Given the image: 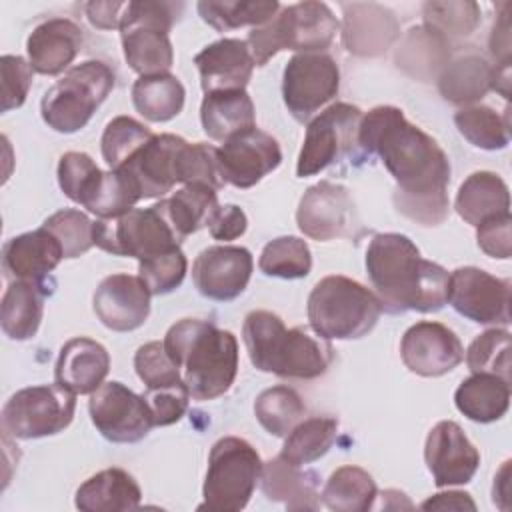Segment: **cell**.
Here are the masks:
<instances>
[{
	"mask_svg": "<svg viewBox=\"0 0 512 512\" xmlns=\"http://www.w3.org/2000/svg\"><path fill=\"white\" fill-rule=\"evenodd\" d=\"M358 146L368 156H378L394 178V206L400 214L422 226H438L448 218V156L400 108L376 106L364 114Z\"/></svg>",
	"mask_w": 512,
	"mask_h": 512,
	"instance_id": "6da1fadb",
	"label": "cell"
},
{
	"mask_svg": "<svg viewBox=\"0 0 512 512\" xmlns=\"http://www.w3.org/2000/svg\"><path fill=\"white\" fill-rule=\"evenodd\" d=\"M366 270L382 310L390 314L438 312L446 304L450 274L424 260L404 234H376L366 250Z\"/></svg>",
	"mask_w": 512,
	"mask_h": 512,
	"instance_id": "7a4b0ae2",
	"label": "cell"
},
{
	"mask_svg": "<svg viewBox=\"0 0 512 512\" xmlns=\"http://www.w3.org/2000/svg\"><path fill=\"white\" fill-rule=\"evenodd\" d=\"M164 348L180 368L194 400H214L230 390L238 372V342L212 322L184 318L170 326Z\"/></svg>",
	"mask_w": 512,
	"mask_h": 512,
	"instance_id": "3957f363",
	"label": "cell"
},
{
	"mask_svg": "<svg viewBox=\"0 0 512 512\" xmlns=\"http://www.w3.org/2000/svg\"><path fill=\"white\" fill-rule=\"evenodd\" d=\"M242 338L254 368L280 378H318L334 358L326 338L306 328H286L280 316L268 310H254L246 316Z\"/></svg>",
	"mask_w": 512,
	"mask_h": 512,
	"instance_id": "277c9868",
	"label": "cell"
},
{
	"mask_svg": "<svg viewBox=\"0 0 512 512\" xmlns=\"http://www.w3.org/2000/svg\"><path fill=\"white\" fill-rule=\"evenodd\" d=\"M382 314L378 296L360 282L332 274L316 282L308 296L312 330L326 340L362 338Z\"/></svg>",
	"mask_w": 512,
	"mask_h": 512,
	"instance_id": "5b68a950",
	"label": "cell"
},
{
	"mask_svg": "<svg viewBox=\"0 0 512 512\" xmlns=\"http://www.w3.org/2000/svg\"><path fill=\"white\" fill-rule=\"evenodd\" d=\"M340 24L324 2H298L280 10L270 22L252 28L248 46L256 66H264L280 50L322 52L326 50Z\"/></svg>",
	"mask_w": 512,
	"mask_h": 512,
	"instance_id": "8992f818",
	"label": "cell"
},
{
	"mask_svg": "<svg viewBox=\"0 0 512 512\" xmlns=\"http://www.w3.org/2000/svg\"><path fill=\"white\" fill-rule=\"evenodd\" d=\"M182 10L176 2L132 0L126 2L120 36L128 66L140 76L164 74L174 62L168 32Z\"/></svg>",
	"mask_w": 512,
	"mask_h": 512,
	"instance_id": "52a82bcc",
	"label": "cell"
},
{
	"mask_svg": "<svg viewBox=\"0 0 512 512\" xmlns=\"http://www.w3.org/2000/svg\"><path fill=\"white\" fill-rule=\"evenodd\" d=\"M114 72L100 60L72 66L42 98V120L60 134L84 128L114 88Z\"/></svg>",
	"mask_w": 512,
	"mask_h": 512,
	"instance_id": "ba28073f",
	"label": "cell"
},
{
	"mask_svg": "<svg viewBox=\"0 0 512 512\" xmlns=\"http://www.w3.org/2000/svg\"><path fill=\"white\" fill-rule=\"evenodd\" d=\"M262 472V460L256 448L238 436H224L208 456V470L202 488L204 502L200 510L238 512L242 510Z\"/></svg>",
	"mask_w": 512,
	"mask_h": 512,
	"instance_id": "9c48e42d",
	"label": "cell"
},
{
	"mask_svg": "<svg viewBox=\"0 0 512 512\" xmlns=\"http://www.w3.org/2000/svg\"><path fill=\"white\" fill-rule=\"evenodd\" d=\"M180 242L162 200L150 208H132L118 218L94 222V246L114 256H132L138 262L180 248Z\"/></svg>",
	"mask_w": 512,
	"mask_h": 512,
	"instance_id": "30bf717a",
	"label": "cell"
},
{
	"mask_svg": "<svg viewBox=\"0 0 512 512\" xmlns=\"http://www.w3.org/2000/svg\"><path fill=\"white\" fill-rule=\"evenodd\" d=\"M76 394L60 384H40L18 390L2 408L4 438L34 440L62 432L74 418Z\"/></svg>",
	"mask_w": 512,
	"mask_h": 512,
	"instance_id": "8fae6325",
	"label": "cell"
},
{
	"mask_svg": "<svg viewBox=\"0 0 512 512\" xmlns=\"http://www.w3.org/2000/svg\"><path fill=\"white\" fill-rule=\"evenodd\" d=\"M362 116L358 106L336 102L310 120L298 154L296 174L300 178L314 176L342 158L356 154L360 148L358 130Z\"/></svg>",
	"mask_w": 512,
	"mask_h": 512,
	"instance_id": "7c38bea8",
	"label": "cell"
},
{
	"mask_svg": "<svg viewBox=\"0 0 512 512\" xmlns=\"http://www.w3.org/2000/svg\"><path fill=\"white\" fill-rule=\"evenodd\" d=\"M338 88V64L324 52H300L284 68L282 98L298 122H308L320 106L338 94Z\"/></svg>",
	"mask_w": 512,
	"mask_h": 512,
	"instance_id": "4fadbf2b",
	"label": "cell"
},
{
	"mask_svg": "<svg viewBox=\"0 0 512 512\" xmlns=\"http://www.w3.org/2000/svg\"><path fill=\"white\" fill-rule=\"evenodd\" d=\"M88 410L96 430L116 444L138 442L156 426L144 396L114 380L104 382L90 394Z\"/></svg>",
	"mask_w": 512,
	"mask_h": 512,
	"instance_id": "5bb4252c",
	"label": "cell"
},
{
	"mask_svg": "<svg viewBox=\"0 0 512 512\" xmlns=\"http://www.w3.org/2000/svg\"><path fill=\"white\" fill-rule=\"evenodd\" d=\"M446 302L472 322L506 326L510 322V280L474 266L456 268L448 278Z\"/></svg>",
	"mask_w": 512,
	"mask_h": 512,
	"instance_id": "9a60e30c",
	"label": "cell"
},
{
	"mask_svg": "<svg viewBox=\"0 0 512 512\" xmlns=\"http://www.w3.org/2000/svg\"><path fill=\"white\" fill-rule=\"evenodd\" d=\"M282 162V150L276 138L260 128H248L234 134L218 148V170L224 184L252 188Z\"/></svg>",
	"mask_w": 512,
	"mask_h": 512,
	"instance_id": "2e32d148",
	"label": "cell"
},
{
	"mask_svg": "<svg viewBox=\"0 0 512 512\" xmlns=\"http://www.w3.org/2000/svg\"><path fill=\"white\" fill-rule=\"evenodd\" d=\"M354 202L346 186L322 180L310 186L296 210V222L312 240H334L354 232Z\"/></svg>",
	"mask_w": 512,
	"mask_h": 512,
	"instance_id": "e0dca14e",
	"label": "cell"
},
{
	"mask_svg": "<svg viewBox=\"0 0 512 512\" xmlns=\"http://www.w3.org/2000/svg\"><path fill=\"white\" fill-rule=\"evenodd\" d=\"M400 356L410 372L436 378L454 370L464 360V348L448 326L422 320L404 332Z\"/></svg>",
	"mask_w": 512,
	"mask_h": 512,
	"instance_id": "ac0fdd59",
	"label": "cell"
},
{
	"mask_svg": "<svg viewBox=\"0 0 512 512\" xmlns=\"http://www.w3.org/2000/svg\"><path fill=\"white\" fill-rule=\"evenodd\" d=\"M252 254L244 246L204 248L192 264V280L198 292L210 300L238 298L252 276Z\"/></svg>",
	"mask_w": 512,
	"mask_h": 512,
	"instance_id": "d6986e66",
	"label": "cell"
},
{
	"mask_svg": "<svg viewBox=\"0 0 512 512\" xmlns=\"http://www.w3.org/2000/svg\"><path fill=\"white\" fill-rule=\"evenodd\" d=\"M424 460L434 484L444 488L468 484L480 466V452L456 422L442 420L428 432Z\"/></svg>",
	"mask_w": 512,
	"mask_h": 512,
	"instance_id": "ffe728a7",
	"label": "cell"
},
{
	"mask_svg": "<svg viewBox=\"0 0 512 512\" xmlns=\"http://www.w3.org/2000/svg\"><path fill=\"white\" fill-rule=\"evenodd\" d=\"M150 290L140 276H106L94 292V312L98 320L114 332L140 328L150 314Z\"/></svg>",
	"mask_w": 512,
	"mask_h": 512,
	"instance_id": "44dd1931",
	"label": "cell"
},
{
	"mask_svg": "<svg viewBox=\"0 0 512 512\" xmlns=\"http://www.w3.org/2000/svg\"><path fill=\"white\" fill-rule=\"evenodd\" d=\"M186 140L174 134H154L122 168L138 186L142 198H160L178 180V160Z\"/></svg>",
	"mask_w": 512,
	"mask_h": 512,
	"instance_id": "7402d4cb",
	"label": "cell"
},
{
	"mask_svg": "<svg viewBox=\"0 0 512 512\" xmlns=\"http://www.w3.org/2000/svg\"><path fill=\"white\" fill-rule=\"evenodd\" d=\"M194 64L200 72L204 94L244 90L256 66L248 42L238 38H222L208 44L196 54Z\"/></svg>",
	"mask_w": 512,
	"mask_h": 512,
	"instance_id": "603a6c76",
	"label": "cell"
},
{
	"mask_svg": "<svg viewBox=\"0 0 512 512\" xmlns=\"http://www.w3.org/2000/svg\"><path fill=\"white\" fill-rule=\"evenodd\" d=\"M84 44L80 26L68 18H50L38 24L26 42L28 62L38 74L56 76L78 56Z\"/></svg>",
	"mask_w": 512,
	"mask_h": 512,
	"instance_id": "cb8c5ba5",
	"label": "cell"
},
{
	"mask_svg": "<svg viewBox=\"0 0 512 512\" xmlns=\"http://www.w3.org/2000/svg\"><path fill=\"white\" fill-rule=\"evenodd\" d=\"M62 258L60 242L44 226L10 238L2 248V268L10 280H46Z\"/></svg>",
	"mask_w": 512,
	"mask_h": 512,
	"instance_id": "d4e9b609",
	"label": "cell"
},
{
	"mask_svg": "<svg viewBox=\"0 0 512 512\" xmlns=\"http://www.w3.org/2000/svg\"><path fill=\"white\" fill-rule=\"evenodd\" d=\"M110 370V356L106 348L86 336L68 340L56 360V384L74 394H92L104 384Z\"/></svg>",
	"mask_w": 512,
	"mask_h": 512,
	"instance_id": "484cf974",
	"label": "cell"
},
{
	"mask_svg": "<svg viewBox=\"0 0 512 512\" xmlns=\"http://www.w3.org/2000/svg\"><path fill=\"white\" fill-rule=\"evenodd\" d=\"M342 42L358 56H378L398 38L394 14L380 4H344Z\"/></svg>",
	"mask_w": 512,
	"mask_h": 512,
	"instance_id": "4316f807",
	"label": "cell"
},
{
	"mask_svg": "<svg viewBox=\"0 0 512 512\" xmlns=\"http://www.w3.org/2000/svg\"><path fill=\"white\" fill-rule=\"evenodd\" d=\"M262 492L272 502H282L288 510L320 508V476L298 464H290L280 456L262 464Z\"/></svg>",
	"mask_w": 512,
	"mask_h": 512,
	"instance_id": "83f0119b",
	"label": "cell"
},
{
	"mask_svg": "<svg viewBox=\"0 0 512 512\" xmlns=\"http://www.w3.org/2000/svg\"><path fill=\"white\" fill-rule=\"evenodd\" d=\"M46 280H12L2 296L0 322L10 340H30L42 322Z\"/></svg>",
	"mask_w": 512,
	"mask_h": 512,
	"instance_id": "f1b7e54d",
	"label": "cell"
},
{
	"mask_svg": "<svg viewBox=\"0 0 512 512\" xmlns=\"http://www.w3.org/2000/svg\"><path fill=\"white\" fill-rule=\"evenodd\" d=\"M138 482L122 468H106L76 490L74 504L82 512H126L140 506Z\"/></svg>",
	"mask_w": 512,
	"mask_h": 512,
	"instance_id": "f546056e",
	"label": "cell"
},
{
	"mask_svg": "<svg viewBox=\"0 0 512 512\" xmlns=\"http://www.w3.org/2000/svg\"><path fill=\"white\" fill-rule=\"evenodd\" d=\"M200 122L208 138L226 142L256 126L254 102L246 90H228L206 94L200 106Z\"/></svg>",
	"mask_w": 512,
	"mask_h": 512,
	"instance_id": "4dcf8cb0",
	"label": "cell"
},
{
	"mask_svg": "<svg viewBox=\"0 0 512 512\" xmlns=\"http://www.w3.org/2000/svg\"><path fill=\"white\" fill-rule=\"evenodd\" d=\"M454 208L458 216L472 224L478 226L488 218L508 214L510 212V192L506 182L488 170H480L470 174L458 194Z\"/></svg>",
	"mask_w": 512,
	"mask_h": 512,
	"instance_id": "1f68e13d",
	"label": "cell"
},
{
	"mask_svg": "<svg viewBox=\"0 0 512 512\" xmlns=\"http://www.w3.org/2000/svg\"><path fill=\"white\" fill-rule=\"evenodd\" d=\"M454 402L472 422L500 420L510 406V382L494 374H472L456 388Z\"/></svg>",
	"mask_w": 512,
	"mask_h": 512,
	"instance_id": "d6a6232c",
	"label": "cell"
},
{
	"mask_svg": "<svg viewBox=\"0 0 512 512\" xmlns=\"http://www.w3.org/2000/svg\"><path fill=\"white\" fill-rule=\"evenodd\" d=\"M494 66L478 54H466L448 62L438 76L440 94L452 104H470L492 90Z\"/></svg>",
	"mask_w": 512,
	"mask_h": 512,
	"instance_id": "836d02e7",
	"label": "cell"
},
{
	"mask_svg": "<svg viewBox=\"0 0 512 512\" xmlns=\"http://www.w3.org/2000/svg\"><path fill=\"white\" fill-rule=\"evenodd\" d=\"M186 90L182 82L164 72L140 76L132 86L134 108L150 122H168L184 108Z\"/></svg>",
	"mask_w": 512,
	"mask_h": 512,
	"instance_id": "e575fe53",
	"label": "cell"
},
{
	"mask_svg": "<svg viewBox=\"0 0 512 512\" xmlns=\"http://www.w3.org/2000/svg\"><path fill=\"white\" fill-rule=\"evenodd\" d=\"M162 206L176 234L184 240L208 226L214 210L218 208V196L216 190L206 184H186L170 198L162 200Z\"/></svg>",
	"mask_w": 512,
	"mask_h": 512,
	"instance_id": "d590c367",
	"label": "cell"
},
{
	"mask_svg": "<svg viewBox=\"0 0 512 512\" xmlns=\"http://www.w3.org/2000/svg\"><path fill=\"white\" fill-rule=\"evenodd\" d=\"M322 502L336 512H368L378 496L376 482L360 466H340L322 490Z\"/></svg>",
	"mask_w": 512,
	"mask_h": 512,
	"instance_id": "8d00e7d4",
	"label": "cell"
},
{
	"mask_svg": "<svg viewBox=\"0 0 512 512\" xmlns=\"http://www.w3.org/2000/svg\"><path fill=\"white\" fill-rule=\"evenodd\" d=\"M338 436V422L330 416H314L300 420L284 440L280 458L290 464H310L322 458Z\"/></svg>",
	"mask_w": 512,
	"mask_h": 512,
	"instance_id": "74e56055",
	"label": "cell"
},
{
	"mask_svg": "<svg viewBox=\"0 0 512 512\" xmlns=\"http://www.w3.org/2000/svg\"><path fill=\"white\" fill-rule=\"evenodd\" d=\"M196 8L206 24L218 32H226L240 26H264L276 16L280 4L276 0H202Z\"/></svg>",
	"mask_w": 512,
	"mask_h": 512,
	"instance_id": "f35d334b",
	"label": "cell"
},
{
	"mask_svg": "<svg viewBox=\"0 0 512 512\" xmlns=\"http://www.w3.org/2000/svg\"><path fill=\"white\" fill-rule=\"evenodd\" d=\"M254 414L268 434L286 438L290 430L304 420L306 406L296 390L288 386H272L258 394Z\"/></svg>",
	"mask_w": 512,
	"mask_h": 512,
	"instance_id": "ab89813d",
	"label": "cell"
},
{
	"mask_svg": "<svg viewBox=\"0 0 512 512\" xmlns=\"http://www.w3.org/2000/svg\"><path fill=\"white\" fill-rule=\"evenodd\" d=\"M458 132L476 148L502 150L510 142L508 110L500 116L490 106H464L454 114Z\"/></svg>",
	"mask_w": 512,
	"mask_h": 512,
	"instance_id": "60d3db41",
	"label": "cell"
},
{
	"mask_svg": "<svg viewBox=\"0 0 512 512\" xmlns=\"http://www.w3.org/2000/svg\"><path fill=\"white\" fill-rule=\"evenodd\" d=\"M260 272L274 278L296 280L310 274L312 254L308 244L296 236H278L270 240L258 260Z\"/></svg>",
	"mask_w": 512,
	"mask_h": 512,
	"instance_id": "b9f144b4",
	"label": "cell"
},
{
	"mask_svg": "<svg viewBox=\"0 0 512 512\" xmlns=\"http://www.w3.org/2000/svg\"><path fill=\"white\" fill-rule=\"evenodd\" d=\"M138 200L142 196L134 180L124 170H108L84 208L98 218H118L130 212Z\"/></svg>",
	"mask_w": 512,
	"mask_h": 512,
	"instance_id": "7bdbcfd3",
	"label": "cell"
},
{
	"mask_svg": "<svg viewBox=\"0 0 512 512\" xmlns=\"http://www.w3.org/2000/svg\"><path fill=\"white\" fill-rule=\"evenodd\" d=\"M154 134L142 122L130 116H116L104 128L100 148L110 170L122 168Z\"/></svg>",
	"mask_w": 512,
	"mask_h": 512,
	"instance_id": "ee69618b",
	"label": "cell"
},
{
	"mask_svg": "<svg viewBox=\"0 0 512 512\" xmlns=\"http://www.w3.org/2000/svg\"><path fill=\"white\" fill-rule=\"evenodd\" d=\"M466 364L472 374H494L510 382V332L490 328L476 336L466 350Z\"/></svg>",
	"mask_w": 512,
	"mask_h": 512,
	"instance_id": "f6af8a7d",
	"label": "cell"
},
{
	"mask_svg": "<svg viewBox=\"0 0 512 512\" xmlns=\"http://www.w3.org/2000/svg\"><path fill=\"white\" fill-rule=\"evenodd\" d=\"M422 16H424V26L440 34L442 38L450 36H468L476 30L480 24V6L470 0H460V2H426L422 6Z\"/></svg>",
	"mask_w": 512,
	"mask_h": 512,
	"instance_id": "bcb514c9",
	"label": "cell"
},
{
	"mask_svg": "<svg viewBox=\"0 0 512 512\" xmlns=\"http://www.w3.org/2000/svg\"><path fill=\"white\" fill-rule=\"evenodd\" d=\"M42 226L56 236L64 250V258H78L94 246V222L80 210H58L48 216Z\"/></svg>",
	"mask_w": 512,
	"mask_h": 512,
	"instance_id": "7dc6e473",
	"label": "cell"
},
{
	"mask_svg": "<svg viewBox=\"0 0 512 512\" xmlns=\"http://www.w3.org/2000/svg\"><path fill=\"white\" fill-rule=\"evenodd\" d=\"M102 174L96 162L84 152H66L58 162V184L62 192L80 206H86Z\"/></svg>",
	"mask_w": 512,
	"mask_h": 512,
	"instance_id": "c3c4849f",
	"label": "cell"
},
{
	"mask_svg": "<svg viewBox=\"0 0 512 512\" xmlns=\"http://www.w3.org/2000/svg\"><path fill=\"white\" fill-rule=\"evenodd\" d=\"M186 256L180 248L144 258L138 262V276L144 280L152 296L176 290L186 276Z\"/></svg>",
	"mask_w": 512,
	"mask_h": 512,
	"instance_id": "681fc988",
	"label": "cell"
},
{
	"mask_svg": "<svg viewBox=\"0 0 512 512\" xmlns=\"http://www.w3.org/2000/svg\"><path fill=\"white\" fill-rule=\"evenodd\" d=\"M134 368L146 388H164L184 382L180 368L168 356L164 342H146L140 346L134 356Z\"/></svg>",
	"mask_w": 512,
	"mask_h": 512,
	"instance_id": "f907efd6",
	"label": "cell"
},
{
	"mask_svg": "<svg viewBox=\"0 0 512 512\" xmlns=\"http://www.w3.org/2000/svg\"><path fill=\"white\" fill-rule=\"evenodd\" d=\"M2 70V112L20 108L32 86L34 68L22 56L4 54L0 60Z\"/></svg>",
	"mask_w": 512,
	"mask_h": 512,
	"instance_id": "816d5d0a",
	"label": "cell"
},
{
	"mask_svg": "<svg viewBox=\"0 0 512 512\" xmlns=\"http://www.w3.org/2000/svg\"><path fill=\"white\" fill-rule=\"evenodd\" d=\"M142 396L152 410L154 424L170 426L184 416L188 408L190 392L184 382H178L174 386H164V388H146Z\"/></svg>",
	"mask_w": 512,
	"mask_h": 512,
	"instance_id": "f5cc1de1",
	"label": "cell"
},
{
	"mask_svg": "<svg viewBox=\"0 0 512 512\" xmlns=\"http://www.w3.org/2000/svg\"><path fill=\"white\" fill-rule=\"evenodd\" d=\"M476 240L484 254L500 260H508L512 254V218L500 214L484 220L476 226Z\"/></svg>",
	"mask_w": 512,
	"mask_h": 512,
	"instance_id": "db71d44e",
	"label": "cell"
},
{
	"mask_svg": "<svg viewBox=\"0 0 512 512\" xmlns=\"http://www.w3.org/2000/svg\"><path fill=\"white\" fill-rule=\"evenodd\" d=\"M248 226V218L244 214V210L236 204H224L218 206L208 222V230L210 236L214 240H236L238 236H242L246 232Z\"/></svg>",
	"mask_w": 512,
	"mask_h": 512,
	"instance_id": "11a10c76",
	"label": "cell"
},
{
	"mask_svg": "<svg viewBox=\"0 0 512 512\" xmlns=\"http://www.w3.org/2000/svg\"><path fill=\"white\" fill-rule=\"evenodd\" d=\"M490 54L496 68H510V4L504 2L490 32Z\"/></svg>",
	"mask_w": 512,
	"mask_h": 512,
	"instance_id": "9f6ffc18",
	"label": "cell"
},
{
	"mask_svg": "<svg viewBox=\"0 0 512 512\" xmlns=\"http://www.w3.org/2000/svg\"><path fill=\"white\" fill-rule=\"evenodd\" d=\"M126 2H118V0H110V2H88L84 6V12L90 20L92 26L102 28V30H112V28H120V20H122V12H124Z\"/></svg>",
	"mask_w": 512,
	"mask_h": 512,
	"instance_id": "6f0895ef",
	"label": "cell"
},
{
	"mask_svg": "<svg viewBox=\"0 0 512 512\" xmlns=\"http://www.w3.org/2000/svg\"><path fill=\"white\" fill-rule=\"evenodd\" d=\"M422 510H476L474 500L466 492H440L420 504Z\"/></svg>",
	"mask_w": 512,
	"mask_h": 512,
	"instance_id": "680465c9",
	"label": "cell"
},
{
	"mask_svg": "<svg viewBox=\"0 0 512 512\" xmlns=\"http://www.w3.org/2000/svg\"><path fill=\"white\" fill-rule=\"evenodd\" d=\"M494 504L500 510H508L510 508V460L504 462V466L500 468V472L494 478Z\"/></svg>",
	"mask_w": 512,
	"mask_h": 512,
	"instance_id": "91938a15",
	"label": "cell"
}]
</instances>
